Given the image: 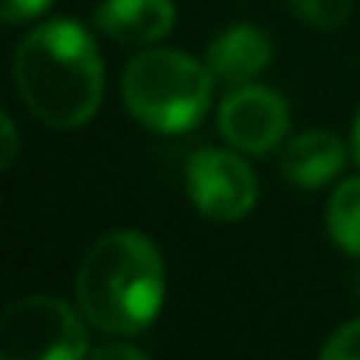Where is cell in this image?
Segmentation results:
<instances>
[{
  "label": "cell",
  "mask_w": 360,
  "mask_h": 360,
  "mask_svg": "<svg viewBox=\"0 0 360 360\" xmlns=\"http://www.w3.org/2000/svg\"><path fill=\"white\" fill-rule=\"evenodd\" d=\"M173 0H103L96 8V29L124 46L159 43L173 29Z\"/></svg>",
  "instance_id": "obj_8"
},
{
  "label": "cell",
  "mask_w": 360,
  "mask_h": 360,
  "mask_svg": "<svg viewBox=\"0 0 360 360\" xmlns=\"http://www.w3.org/2000/svg\"><path fill=\"white\" fill-rule=\"evenodd\" d=\"M328 237L335 248H342L346 255L360 258V176L342 180L328 198Z\"/></svg>",
  "instance_id": "obj_10"
},
{
  "label": "cell",
  "mask_w": 360,
  "mask_h": 360,
  "mask_svg": "<svg viewBox=\"0 0 360 360\" xmlns=\"http://www.w3.org/2000/svg\"><path fill=\"white\" fill-rule=\"evenodd\" d=\"M353 159L360 162V113H356V124H353Z\"/></svg>",
  "instance_id": "obj_16"
},
{
  "label": "cell",
  "mask_w": 360,
  "mask_h": 360,
  "mask_svg": "<svg viewBox=\"0 0 360 360\" xmlns=\"http://www.w3.org/2000/svg\"><path fill=\"white\" fill-rule=\"evenodd\" d=\"M290 127L286 103L262 85L233 89L219 106V134L240 152H269Z\"/></svg>",
  "instance_id": "obj_6"
},
{
  "label": "cell",
  "mask_w": 360,
  "mask_h": 360,
  "mask_svg": "<svg viewBox=\"0 0 360 360\" xmlns=\"http://www.w3.org/2000/svg\"><path fill=\"white\" fill-rule=\"evenodd\" d=\"M0 138H4V152H0V166H11L15 162V152H18V131H15V120L11 113H4V131H0Z\"/></svg>",
  "instance_id": "obj_15"
},
{
  "label": "cell",
  "mask_w": 360,
  "mask_h": 360,
  "mask_svg": "<svg viewBox=\"0 0 360 360\" xmlns=\"http://www.w3.org/2000/svg\"><path fill=\"white\" fill-rule=\"evenodd\" d=\"M96 360H145V353L138 346H120V342H103L96 349H89Z\"/></svg>",
  "instance_id": "obj_14"
},
{
  "label": "cell",
  "mask_w": 360,
  "mask_h": 360,
  "mask_svg": "<svg viewBox=\"0 0 360 360\" xmlns=\"http://www.w3.org/2000/svg\"><path fill=\"white\" fill-rule=\"evenodd\" d=\"M325 360H360V318L332 332V339L321 346Z\"/></svg>",
  "instance_id": "obj_12"
},
{
  "label": "cell",
  "mask_w": 360,
  "mask_h": 360,
  "mask_svg": "<svg viewBox=\"0 0 360 360\" xmlns=\"http://www.w3.org/2000/svg\"><path fill=\"white\" fill-rule=\"evenodd\" d=\"M78 307L106 335H134L159 314L166 272L145 233L117 230L92 244L78 269Z\"/></svg>",
  "instance_id": "obj_2"
},
{
  "label": "cell",
  "mask_w": 360,
  "mask_h": 360,
  "mask_svg": "<svg viewBox=\"0 0 360 360\" xmlns=\"http://www.w3.org/2000/svg\"><path fill=\"white\" fill-rule=\"evenodd\" d=\"M188 195L212 223H237L258 202L255 169L223 148H202L188 162Z\"/></svg>",
  "instance_id": "obj_5"
},
{
  "label": "cell",
  "mask_w": 360,
  "mask_h": 360,
  "mask_svg": "<svg viewBox=\"0 0 360 360\" xmlns=\"http://www.w3.org/2000/svg\"><path fill=\"white\" fill-rule=\"evenodd\" d=\"M85 353V325L57 297H22L0 314L4 360H78Z\"/></svg>",
  "instance_id": "obj_4"
},
{
  "label": "cell",
  "mask_w": 360,
  "mask_h": 360,
  "mask_svg": "<svg viewBox=\"0 0 360 360\" xmlns=\"http://www.w3.org/2000/svg\"><path fill=\"white\" fill-rule=\"evenodd\" d=\"M286 4L314 29H335L349 18L353 0H286Z\"/></svg>",
  "instance_id": "obj_11"
},
{
  "label": "cell",
  "mask_w": 360,
  "mask_h": 360,
  "mask_svg": "<svg viewBox=\"0 0 360 360\" xmlns=\"http://www.w3.org/2000/svg\"><path fill=\"white\" fill-rule=\"evenodd\" d=\"M53 0H4V22L8 25H22V22H32L39 18Z\"/></svg>",
  "instance_id": "obj_13"
},
{
  "label": "cell",
  "mask_w": 360,
  "mask_h": 360,
  "mask_svg": "<svg viewBox=\"0 0 360 360\" xmlns=\"http://www.w3.org/2000/svg\"><path fill=\"white\" fill-rule=\"evenodd\" d=\"M212 71L180 50H145L124 71V106L152 131L176 134L202 120L212 99Z\"/></svg>",
  "instance_id": "obj_3"
},
{
  "label": "cell",
  "mask_w": 360,
  "mask_h": 360,
  "mask_svg": "<svg viewBox=\"0 0 360 360\" xmlns=\"http://www.w3.org/2000/svg\"><path fill=\"white\" fill-rule=\"evenodd\" d=\"M346 148L328 131H304L283 145L279 173L297 188H321L342 169Z\"/></svg>",
  "instance_id": "obj_9"
},
{
  "label": "cell",
  "mask_w": 360,
  "mask_h": 360,
  "mask_svg": "<svg viewBox=\"0 0 360 360\" xmlns=\"http://www.w3.org/2000/svg\"><path fill=\"white\" fill-rule=\"evenodd\" d=\"M272 60V43L262 29L255 25H233L223 36L212 39L209 53H205V68L212 71L216 82L240 89L251 85Z\"/></svg>",
  "instance_id": "obj_7"
},
{
  "label": "cell",
  "mask_w": 360,
  "mask_h": 360,
  "mask_svg": "<svg viewBox=\"0 0 360 360\" xmlns=\"http://www.w3.org/2000/svg\"><path fill=\"white\" fill-rule=\"evenodd\" d=\"M15 85L43 124L82 127L103 103V60L92 36L68 18L32 29L15 53Z\"/></svg>",
  "instance_id": "obj_1"
}]
</instances>
